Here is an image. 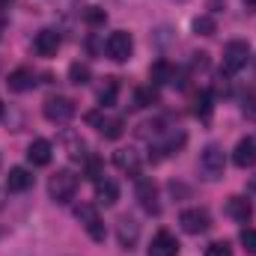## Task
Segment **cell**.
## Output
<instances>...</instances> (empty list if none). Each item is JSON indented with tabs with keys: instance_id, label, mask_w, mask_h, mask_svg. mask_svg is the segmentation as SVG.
I'll use <instances>...</instances> for the list:
<instances>
[{
	"instance_id": "6da1fadb",
	"label": "cell",
	"mask_w": 256,
	"mask_h": 256,
	"mask_svg": "<svg viewBox=\"0 0 256 256\" xmlns=\"http://www.w3.org/2000/svg\"><path fill=\"white\" fill-rule=\"evenodd\" d=\"M224 170H226V155H224V149H220L218 143H208V146L200 152V173H202L208 182H214V179L224 176Z\"/></svg>"
},
{
	"instance_id": "7a4b0ae2",
	"label": "cell",
	"mask_w": 256,
	"mask_h": 256,
	"mask_svg": "<svg viewBox=\"0 0 256 256\" xmlns=\"http://www.w3.org/2000/svg\"><path fill=\"white\" fill-rule=\"evenodd\" d=\"M74 191H78V176H74L72 170H57V173L51 176V182H48L51 200L60 202V206H66L68 200H74Z\"/></svg>"
},
{
	"instance_id": "3957f363",
	"label": "cell",
	"mask_w": 256,
	"mask_h": 256,
	"mask_svg": "<svg viewBox=\"0 0 256 256\" xmlns=\"http://www.w3.org/2000/svg\"><path fill=\"white\" fill-rule=\"evenodd\" d=\"M74 218L80 220V226L86 230V236H90L92 242H98V244L104 242V236H108V232H104V224H102L98 208H96L92 202H80V206L74 208Z\"/></svg>"
},
{
	"instance_id": "277c9868",
	"label": "cell",
	"mask_w": 256,
	"mask_h": 256,
	"mask_svg": "<svg viewBox=\"0 0 256 256\" xmlns=\"http://www.w3.org/2000/svg\"><path fill=\"white\" fill-rule=\"evenodd\" d=\"M248 60H250V45L248 42H242V39L226 42V48H224V72L236 74V72H242L248 66Z\"/></svg>"
},
{
	"instance_id": "5b68a950",
	"label": "cell",
	"mask_w": 256,
	"mask_h": 256,
	"mask_svg": "<svg viewBox=\"0 0 256 256\" xmlns=\"http://www.w3.org/2000/svg\"><path fill=\"white\" fill-rule=\"evenodd\" d=\"M131 51H134V42H131V33H126V30H114L104 39V54L116 63H126L131 57Z\"/></svg>"
},
{
	"instance_id": "8992f818",
	"label": "cell",
	"mask_w": 256,
	"mask_h": 256,
	"mask_svg": "<svg viewBox=\"0 0 256 256\" xmlns=\"http://www.w3.org/2000/svg\"><path fill=\"white\" fill-rule=\"evenodd\" d=\"M42 114H45V120H48V122L63 126V122H68V120L74 116V102H72V98H66V96H51V98L45 102Z\"/></svg>"
},
{
	"instance_id": "52a82bcc",
	"label": "cell",
	"mask_w": 256,
	"mask_h": 256,
	"mask_svg": "<svg viewBox=\"0 0 256 256\" xmlns=\"http://www.w3.org/2000/svg\"><path fill=\"white\" fill-rule=\"evenodd\" d=\"M137 202H140V208L143 212H149V214H158L161 212V200H158V185L152 182V179H137Z\"/></svg>"
},
{
	"instance_id": "ba28073f",
	"label": "cell",
	"mask_w": 256,
	"mask_h": 256,
	"mask_svg": "<svg viewBox=\"0 0 256 256\" xmlns=\"http://www.w3.org/2000/svg\"><path fill=\"white\" fill-rule=\"evenodd\" d=\"M86 122L90 126H96L108 140H120L122 137V131H126V122L120 120V116H104L102 110H92L90 116H86Z\"/></svg>"
},
{
	"instance_id": "9c48e42d",
	"label": "cell",
	"mask_w": 256,
	"mask_h": 256,
	"mask_svg": "<svg viewBox=\"0 0 256 256\" xmlns=\"http://www.w3.org/2000/svg\"><path fill=\"white\" fill-rule=\"evenodd\" d=\"M179 224H182V230H185L188 236H200V232H206V230L212 226V218H208L206 208H185V212L179 214Z\"/></svg>"
},
{
	"instance_id": "30bf717a",
	"label": "cell",
	"mask_w": 256,
	"mask_h": 256,
	"mask_svg": "<svg viewBox=\"0 0 256 256\" xmlns=\"http://www.w3.org/2000/svg\"><path fill=\"white\" fill-rule=\"evenodd\" d=\"M116 238H120V248H126V250H134V244H137V238H140V224L134 220V218H120V224H116Z\"/></svg>"
},
{
	"instance_id": "8fae6325",
	"label": "cell",
	"mask_w": 256,
	"mask_h": 256,
	"mask_svg": "<svg viewBox=\"0 0 256 256\" xmlns=\"http://www.w3.org/2000/svg\"><path fill=\"white\" fill-rule=\"evenodd\" d=\"M33 48L39 57H54L60 51V33L57 30H39L33 39Z\"/></svg>"
},
{
	"instance_id": "7c38bea8",
	"label": "cell",
	"mask_w": 256,
	"mask_h": 256,
	"mask_svg": "<svg viewBox=\"0 0 256 256\" xmlns=\"http://www.w3.org/2000/svg\"><path fill=\"white\" fill-rule=\"evenodd\" d=\"M232 164L242 167V170H248V167H254L256 164V140L254 137L238 140V146L232 149Z\"/></svg>"
},
{
	"instance_id": "4fadbf2b",
	"label": "cell",
	"mask_w": 256,
	"mask_h": 256,
	"mask_svg": "<svg viewBox=\"0 0 256 256\" xmlns=\"http://www.w3.org/2000/svg\"><path fill=\"white\" fill-rule=\"evenodd\" d=\"M51 155H54V146H51L48 140H42V137L27 146V161H30L33 167H48V164H51Z\"/></svg>"
},
{
	"instance_id": "5bb4252c",
	"label": "cell",
	"mask_w": 256,
	"mask_h": 256,
	"mask_svg": "<svg viewBox=\"0 0 256 256\" xmlns=\"http://www.w3.org/2000/svg\"><path fill=\"white\" fill-rule=\"evenodd\" d=\"M149 80H152V84H170V86H182V80H179V72L167 63V60H158V63H152V68H149Z\"/></svg>"
},
{
	"instance_id": "9a60e30c",
	"label": "cell",
	"mask_w": 256,
	"mask_h": 256,
	"mask_svg": "<svg viewBox=\"0 0 256 256\" xmlns=\"http://www.w3.org/2000/svg\"><path fill=\"white\" fill-rule=\"evenodd\" d=\"M179 254V242L173 232L161 230L155 238H152V248H149V256H176Z\"/></svg>"
},
{
	"instance_id": "2e32d148",
	"label": "cell",
	"mask_w": 256,
	"mask_h": 256,
	"mask_svg": "<svg viewBox=\"0 0 256 256\" xmlns=\"http://www.w3.org/2000/svg\"><path fill=\"white\" fill-rule=\"evenodd\" d=\"M114 164L128 176H137L140 173V152L137 149H116L114 152Z\"/></svg>"
},
{
	"instance_id": "e0dca14e",
	"label": "cell",
	"mask_w": 256,
	"mask_h": 256,
	"mask_svg": "<svg viewBox=\"0 0 256 256\" xmlns=\"http://www.w3.org/2000/svg\"><path fill=\"white\" fill-rule=\"evenodd\" d=\"M9 90L12 92H27V90H33L36 86V74H33V68H27V66H21V68H15L12 74H9Z\"/></svg>"
},
{
	"instance_id": "ac0fdd59",
	"label": "cell",
	"mask_w": 256,
	"mask_h": 256,
	"mask_svg": "<svg viewBox=\"0 0 256 256\" xmlns=\"http://www.w3.org/2000/svg\"><path fill=\"white\" fill-rule=\"evenodd\" d=\"M226 214H230L232 220H238V224H248V220L254 218V206H250L248 196H230V202H226Z\"/></svg>"
},
{
	"instance_id": "d6986e66",
	"label": "cell",
	"mask_w": 256,
	"mask_h": 256,
	"mask_svg": "<svg viewBox=\"0 0 256 256\" xmlns=\"http://www.w3.org/2000/svg\"><path fill=\"white\" fill-rule=\"evenodd\" d=\"M30 185H33V173H30L27 167H12V170H9V176H6V191L21 194V191H27Z\"/></svg>"
},
{
	"instance_id": "ffe728a7",
	"label": "cell",
	"mask_w": 256,
	"mask_h": 256,
	"mask_svg": "<svg viewBox=\"0 0 256 256\" xmlns=\"http://www.w3.org/2000/svg\"><path fill=\"white\" fill-rule=\"evenodd\" d=\"M96 200H98L102 206H116V200H120V185H116L114 179H98V182H96Z\"/></svg>"
},
{
	"instance_id": "44dd1931",
	"label": "cell",
	"mask_w": 256,
	"mask_h": 256,
	"mask_svg": "<svg viewBox=\"0 0 256 256\" xmlns=\"http://www.w3.org/2000/svg\"><path fill=\"white\" fill-rule=\"evenodd\" d=\"M116 96H120V80L116 78H108L104 86L98 90V104L102 108H114L116 104Z\"/></svg>"
},
{
	"instance_id": "7402d4cb",
	"label": "cell",
	"mask_w": 256,
	"mask_h": 256,
	"mask_svg": "<svg viewBox=\"0 0 256 256\" xmlns=\"http://www.w3.org/2000/svg\"><path fill=\"white\" fill-rule=\"evenodd\" d=\"M194 114H196L202 122L212 120V92H208V90H202V92L196 96V102H194Z\"/></svg>"
},
{
	"instance_id": "603a6c76",
	"label": "cell",
	"mask_w": 256,
	"mask_h": 256,
	"mask_svg": "<svg viewBox=\"0 0 256 256\" xmlns=\"http://www.w3.org/2000/svg\"><path fill=\"white\" fill-rule=\"evenodd\" d=\"M90 78H92V72H90L86 63H72L68 66V80H72V84L84 86V84H90Z\"/></svg>"
},
{
	"instance_id": "cb8c5ba5",
	"label": "cell",
	"mask_w": 256,
	"mask_h": 256,
	"mask_svg": "<svg viewBox=\"0 0 256 256\" xmlns=\"http://www.w3.org/2000/svg\"><path fill=\"white\" fill-rule=\"evenodd\" d=\"M194 33H200V36H214V33H218L214 18H212V15H200V18H194Z\"/></svg>"
},
{
	"instance_id": "d4e9b609",
	"label": "cell",
	"mask_w": 256,
	"mask_h": 256,
	"mask_svg": "<svg viewBox=\"0 0 256 256\" xmlns=\"http://www.w3.org/2000/svg\"><path fill=\"white\" fill-rule=\"evenodd\" d=\"M155 102H158V92H155L152 86L134 90V108H149V104H155Z\"/></svg>"
},
{
	"instance_id": "484cf974",
	"label": "cell",
	"mask_w": 256,
	"mask_h": 256,
	"mask_svg": "<svg viewBox=\"0 0 256 256\" xmlns=\"http://www.w3.org/2000/svg\"><path fill=\"white\" fill-rule=\"evenodd\" d=\"M84 170H86V179H90V182L104 179V164H102V158H96V155H90V158H86Z\"/></svg>"
},
{
	"instance_id": "4316f807",
	"label": "cell",
	"mask_w": 256,
	"mask_h": 256,
	"mask_svg": "<svg viewBox=\"0 0 256 256\" xmlns=\"http://www.w3.org/2000/svg\"><path fill=\"white\" fill-rule=\"evenodd\" d=\"M84 21H86L90 27H102V24L108 21V12H104L102 6H86V9H84Z\"/></svg>"
},
{
	"instance_id": "83f0119b",
	"label": "cell",
	"mask_w": 256,
	"mask_h": 256,
	"mask_svg": "<svg viewBox=\"0 0 256 256\" xmlns=\"http://www.w3.org/2000/svg\"><path fill=\"white\" fill-rule=\"evenodd\" d=\"M238 238H242L244 250H248L250 256H256V230H250V226H248V230H242V236H238Z\"/></svg>"
},
{
	"instance_id": "f1b7e54d",
	"label": "cell",
	"mask_w": 256,
	"mask_h": 256,
	"mask_svg": "<svg viewBox=\"0 0 256 256\" xmlns=\"http://www.w3.org/2000/svg\"><path fill=\"white\" fill-rule=\"evenodd\" d=\"M202 256H232V250H230V244L226 242H212L208 248H206V254Z\"/></svg>"
},
{
	"instance_id": "f546056e",
	"label": "cell",
	"mask_w": 256,
	"mask_h": 256,
	"mask_svg": "<svg viewBox=\"0 0 256 256\" xmlns=\"http://www.w3.org/2000/svg\"><path fill=\"white\" fill-rule=\"evenodd\" d=\"M66 143H68V155H72V158H86V155H84V140H80V137H68Z\"/></svg>"
},
{
	"instance_id": "4dcf8cb0",
	"label": "cell",
	"mask_w": 256,
	"mask_h": 256,
	"mask_svg": "<svg viewBox=\"0 0 256 256\" xmlns=\"http://www.w3.org/2000/svg\"><path fill=\"white\" fill-rule=\"evenodd\" d=\"M208 9L212 12H220V9H226V0H208Z\"/></svg>"
},
{
	"instance_id": "1f68e13d",
	"label": "cell",
	"mask_w": 256,
	"mask_h": 256,
	"mask_svg": "<svg viewBox=\"0 0 256 256\" xmlns=\"http://www.w3.org/2000/svg\"><path fill=\"white\" fill-rule=\"evenodd\" d=\"M244 110L256 114V96H248V98H244Z\"/></svg>"
},
{
	"instance_id": "d6a6232c",
	"label": "cell",
	"mask_w": 256,
	"mask_h": 256,
	"mask_svg": "<svg viewBox=\"0 0 256 256\" xmlns=\"http://www.w3.org/2000/svg\"><path fill=\"white\" fill-rule=\"evenodd\" d=\"M242 3H244V9H248V12H256V0H242Z\"/></svg>"
},
{
	"instance_id": "836d02e7",
	"label": "cell",
	"mask_w": 256,
	"mask_h": 256,
	"mask_svg": "<svg viewBox=\"0 0 256 256\" xmlns=\"http://www.w3.org/2000/svg\"><path fill=\"white\" fill-rule=\"evenodd\" d=\"M3 30H6V18H3V12H0V36H3Z\"/></svg>"
},
{
	"instance_id": "e575fe53",
	"label": "cell",
	"mask_w": 256,
	"mask_h": 256,
	"mask_svg": "<svg viewBox=\"0 0 256 256\" xmlns=\"http://www.w3.org/2000/svg\"><path fill=\"white\" fill-rule=\"evenodd\" d=\"M9 3H12V0H0V6H9Z\"/></svg>"
},
{
	"instance_id": "d590c367",
	"label": "cell",
	"mask_w": 256,
	"mask_h": 256,
	"mask_svg": "<svg viewBox=\"0 0 256 256\" xmlns=\"http://www.w3.org/2000/svg\"><path fill=\"white\" fill-rule=\"evenodd\" d=\"M0 120H3V102H0Z\"/></svg>"
},
{
	"instance_id": "8d00e7d4",
	"label": "cell",
	"mask_w": 256,
	"mask_h": 256,
	"mask_svg": "<svg viewBox=\"0 0 256 256\" xmlns=\"http://www.w3.org/2000/svg\"><path fill=\"white\" fill-rule=\"evenodd\" d=\"M254 188H256V179H254Z\"/></svg>"
}]
</instances>
